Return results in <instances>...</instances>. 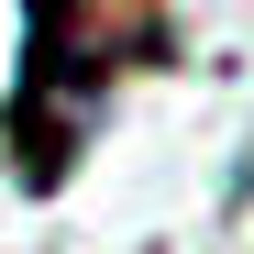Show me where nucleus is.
<instances>
[{"mask_svg": "<svg viewBox=\"0 0 254 254\" xmlns=\"http://www.w3.org/2000/svg\"><path fill=\"white\" fill-rule=\"evenodd\" d=\"M155 56H177L155 0H22V77L0 111L22 188H66V166L89 155V122L111 111V77Z\"/></svg>", "mask_w": 254, "mask_h": 254, "instance_id": "obj_1", "label": "nucleus"}]
</instances>
